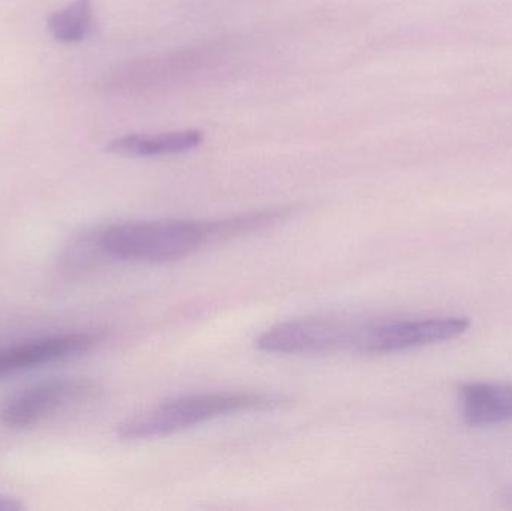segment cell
Masks as SVG:
<instances>
[{"label": "cell", "instance_id": "cell-10", "mask_svg": "<svg viewBox=\"0 0 512 511\" xmlns=\"http://www.w3.org/2000/svg\"><path fill=\"white\" fill-rule=\"evenodd\" d=\"M23 509V503L18 501L17 498L0 495V511H20Z\"/></svg>", "mask_w": 512, "mask_h": 511}, {"label": "cell", "instance_id": "cell-6", "mask_svg": "<svg viewBox=\"0 0 512 511\" xmlns=\"http://www.w3.org/2000/svg\"><path fill=\"white\" fill-rule=\"evenodd\" d=\"M101 339L99 333H62L0 348V377L87 353Z\"/></svg>", "mask_w": 512, "mask_h": 511}, {"label": "cell", "instance_id": "cell-5", "mask_svg": "<svg viewBox=\"0 0 512 511\" xmlns=\"http://www.w3.org/2000/svg\"><path fill=\"white\" fill-rule=\"evenodd\" d=\"M93 384L78 378H57L35 384L12 396L2 410L0 422L8 428H27L72 402L92 393Z\"/></svg>", "mask_w": 512, "mask_h": 511}, {"label": "cell", "instance_id": "cell-11", "mask_svg": "<svg viewBox=\"0 0 512 511\" xmlns=\"http://www.w3.org/2000/svg\"><path fill=\"white\" fill-rule=\"evenodd\" d=\"M510 501H511V503H512V497H510Z\"/></svg>", "mask_w": 512, "mask_h": 511}, {"label": "cell", "instance_id": "cell-8", "mask_svg": "<svg viewBox=\"0 0 512 511\" xmlns=\"http://www.w3.org/2000/svg\"><path fill=\"white\" fill-rule=\"evenodd\" d=\"M204 141V134L197 129L165 132L158 135L131 134L108 144V152L116 155L152 158V156L177 155L195 149Z\"/></svg>", "mask_w": 512, "mask_h": 511}, {"label": "cell", "instance_id": "cell-2", "mask_svg": "<svg viewBox=\"0 0 512 511\" xmlns=\"http://www.w3.org/2000/svg\"><path fill=\"white\" fill-rule=\"evenodd\" d=\"M282 396L256 392H212L179 396L120 423L123 440L164 438L230 414L265 411L282 405Z\"/></svg>", "mask_w": 512, "mask_h": 511}, {"label": "cell", "instance_id": "cell-4", "mask_svg": "<svg viewBox=\"0 0 512 511\" xmlns=\"http://www.w3.org/2000/svg\"><path fill=\"white\" fill-rule=\"evenodd\" d=\"M466 317L384 318L363 321L355 353L382 356L459 338L468 332Z\"/></svg>", "mask_w": 512, "mask_h": 511}, {"label": "cell", "instance_id": "cell-1", "mask_svg": "<svg viewBox=\"0 0 512 511\" xmlns=\"http://www.w3.org/2000/svg\"><path fill=\"white\" fill-rule=\"evenodd\" d=\"M288 215V209H274L218 221L156 219L120 222L95 231L93 240L98 257L138 263H167L189 257L209 243L271 227Z\"/></svg>", "mask_w": 512, "mask_h": 511}, {"label": "cell", "instance_id": "cell-7", "mask_svg": "<svg viewBox=\"0 0 512 511\" xmlns=\"http://www.w3.org/2000/svg\"><path fill=\"white\" fill-rule=\"evenodd\" d=\"M459 405L471 426L512 422V384H465L459 389Z\"/></svg>", "mask_w": 512, "mask_h": 511}, {"label": "cell", "instance_id": "cell-9", "mask_svg": "<svg viewBox=\"0 0 512 511\" xmlns=\"http://www.w3.org/2000/svg\"><path fill=\"white\" fill-rule=\"evenodd\" d=\"M93 20L92 0H75L48 18V30L60 42H78L86 38Z\"/></svg>", "mask_w": 512, "mask_h": 511}, {"label": "cell", "instance_id": "cell-3", "mask_svg": "<svg viewBox=\"0 0 512 511\" xmlns=\"http://www.w3.org/2000/svg\"><path fill=\"white\" fill-rule=\"evenodd\" d=\"M363 321L336 315L295 318L264 330L255 345L259 351L282 356L355 353Z\"/></svg>", "mask_w": 512, "mask_h": 511}]
</instances>
